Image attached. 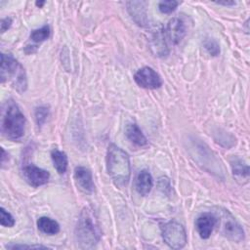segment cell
Listing matches in <instances>:
<instances>
[{"instance_id":"cell-1","label":"cell","mask_w":250,"mask_h":250,"mask_svg":"<svg viewBox=\"0 0 250 250\" xmlns=\"http://www.w3.org/2000/svg\"><path fill=\"white\" fill-rule=\"evenodd\" d=\"M75 240L80 248H92L101 239L102 231L95 212L90 207H85L80 213L75 227Z\"/></svg>"},{"instance_id":"cell-2","label":"cell","mask_w":250,"mask_h":250,"mask_svg":"<svg viewBox=\"0 0 250 250\" xmlns=\"http://www.w3.org/2000/svg\"><path fill=\"white\" fill-rule=\"evenodd\" d=\"M106 170L112 182L117 187H124L128 184L131 175L130 159L127 152L114 144L107 147Z\"/></svg>"},{"instance_id":"cell-3","label":"cell","mask_w":250,"mask_h":250,"mask_svg":"<svg viewBox=\"0 0 250 250\" xmlns=\"http://www.w3.org/2000/svg\"><path fill=\"white\" fill-rule=\"evenodd\" d=\"M24 125L25 117L19 105L13 100H8L2 110L1 131L3 135L12 141L19 140L23 135Z\"/></svg>"},{"instance_id":"cell-4","label":"cell","mask_w":250,"mask_h":250,"mask_svg":"<svg viewBox=\"0 0 250 250\" xmlns=\"http://www.w3.org/2000/svg\"><path fill=\"white\" fill-rule=\"evenodd\" d=\"M1 82H9L19 93H23L27 88L26 73L23 66L12 56L1 54Z\"/></svg>"},{"instance_id":"cell-5","label":"cell","mask_w":250,"mask_h":250,"mask_svg":"<svg viewBox=\"0 0 250 250\" xmlns=\"http://www.w3.org/2000/svg\"><path fill=\"white\" fill-rule=\"evenodd\" d=\"M219 231L230 241L240 242L244 239V230L235 218L226 209H218L215 212Z\"/></svg>"},{"instance_id":"cell-6","label":"cell","mask_w":250,"mask_h":250,"mask_svg":"<svg viewBox=\"0 0 250 250\" xmlns=\"http://www.w3.org/2000/svg\"><path fill=\"white\" fill-rule=\"evenodd\" d=\"M161 234L164 242L172 249H181L188 241L185 228L176 221L165 223L161 227Z\"/></svg>"},{"instance_id":"cell-7","label":"cell","mask_w":250,"mask_h":250,"mask_svg":"<svg viewBox=\"0 0 250 250\" xmlns=\"http://www.w3.org/2000/svg\"><path fill=\"white\" fill-rule=\"evenodd\" d=\"M135 82L142 88L157 89L162 85V79L159 74L149 66L140 68L134 74Z\"/></svg>"},{"instance_id":"cell-8","label":"cell","mask_w":250,"mask_h":250,"mask_svg":"<svg viewBox=\"0 0 250 250\" xmlns=\"http://www.w3.org/2000/svg\"><path fill=\"white\" fill-rule=\"evenodd\" d=\"M22 174L26 183L34 188L47 184L50 179V173L48 171L33 164L25 165L22 168Z\"/></svg>"},{"instance_id":"cell-9","label":"cell","mask_w":250,"mask_h":250,"mask_svg":"<svg viewBox=\"0 0 250 250\" xmlns=\"http://www.w3.org/2000/svg\"><path fill=\"white\" fill-rule=\"evenodd\" d=\"M73 179L76 187L84 193H92L95 189L92 173L89 169L83 166H77L74 169Z\"/></svg>"},{"instance_id":"cell-10","label":"cell","mask_w":250,"mask_h":250,"mask_svg":"<svg viewBox=\"0 0 250 250\" xmlns=\"http://www.w3.org/2000/svg\"><path fill=\"white\" fill-rule=\"evenodd\" d=\"M186 25L179 18L171 19L164 30L165 37L174 45L180 43L186 35Z\"/></svg>"},{"instance_id":"cell-11","label":"cell","mask_w":250,"mask_h":250,"mask_svg":"<svg viewBox=\"0 0 250 250\" xmlns=\"http://www.w3.org/2000/svg\"><path fill=\"white\" fill-rule=\"evenodd\" d=\"M217 224V218L215 214L203 213L201 214L195 222V227L199 236L203 239L209 238L214 227Z\"/></svg>"},{"instance_id":"cell-12","label":"cell","mask_w":250,"mask_h":250,"mask_svg":"<svg viewBox=\"0 0 250 250\" xmlns=\"http://www.w3.org/2000/svg\"><path fill=\"white\" fill-rule=\"evenodd\" d=\"M127 9L132 17L133 21L139 24L140 26H146L148 23L147 14L146 10V6L144 2L134 1V2H127Z\"/></svg>"},{"instance_id":"cell-13","label":"cell","mask_w":250,"mask_h":250,"mask_svg":"<svg viewBox=\"0 0 250 250\" xmlns=\"http://www.w3.org/2000/svg\"><path fill=\"white\" fill-rule=\"evenodd\" d=\"M153 186V181L150 173L147 170H142L138 173L135 181V188L139 194L146 195L149 193Z\"/></svg>"},{"instance_id":"cell-14","label":"cell","mask_w":250,"mask_h":250,"mask_svg":"<svg viewBox=\"0 0 250 250\" xmlns=\"http://www.w3.org/2000/svg\"><path fill=\"white\" fill-rule=\"evenodd\" d=\"M150 48L155 54V56L158 57H164L168 55V49L165 41V34L164 31L159 29L153 32L151 38H150Z\"/></svg>"},{"instance_id":"cell-15","label":"cell","mask_w":250,"mask_h":250,"mask_svg":"<svg viewBox=\"0 0 250 250\" xmlns=\"http://www.w3.org/2000/svg\"><path fill=\"white\" fill-rule=\"evenodd\" d=\"M125 135L127 139L138 146H145L147 145V140L139 126L135 123H130L125 128Z\"/></svg>"},{"instance_id":"cell-16","label":"cell","mask_w":250,"mask_h":250,"mask_svg":"<svg viewBox=\"0 0 250 250\" xmlns=\"http://www.w3.org/2000/svg\"><path fill=\"white\" fill-rule=\"evenodd\" d=\"M51 158H52L53 165H54L55 169L57 170V172L60 175L64 174L66 172L67 164H68L66 154L62 150H59L58 148H54L51 151Z\"/></svg>"},{"instance_id":"cell-17","label":"cell","mask_w":250,"mask_h":250,"mask_svg":"<svg viewBox=\"0 0 250 250\" xmlns=\"http://www.w3.org/2000/svg\"><path fill=\"white\" fill-rule=\"evenodd\" d=\"M37 228L43 233L54 235L60 231V225L57 221L49 218V217H40L37 220Z\"/></svg>"},{"instance_id":"cell-18","label":"cell","mask_w":250,"mask_h":250,"mask_svg":"<svg viewBox=\"0 0 250 250\" xmlns=\"http://www.w3.org/2000/svg\"><path fill=\"white\" fill-rule=\"evenodd\" d=\"M230 166L233 175L240 178H248L249 176V167L248 165L242 161L240 158L235 157L230 161Z\"/></svg>"},{"instance_id":"cell-19","label":"cell","mask_w":250,"mask_h":250,"mask_svg":"<svg viewBox=\"0 0 250 250\" xmlns=\"http://www.w3.org/2000/svg\"><path fill=\"white\" fill-rule=\"evenodd\" d=\"M50 33H51V30H50L49 25L45 24L40 28L32 30L30 35H29V38L34 43H41V42H43V41H45L49 38Z\"/></svg>"},{"instance_id":"cell-20","label":"cell","mask_w":250,"mask_h":250,"mask_svg":"<svg viewBox=\"0 0 250 250\" xmlns=\"http://www.w3.org/2000/svg\"><path fill=\"white\" fill-rule=\"evenodd\" d=\"M203 46L210 56L216 57L220 54V46L218 42L213 38H206L203 41Z\"/></svg>"},{"instance_id":"cell-21","label":"cell","mask_w":250,"mask_h":250,"mask_svg":"<svg viewBox=\"0 0 250 250\" xmlns=\"http://www.w3.org/2000/svg\"><path fill=\"white\" fill-rule=\"evenodd\" d=\"M48 115H49V108L47 106L40 105V106L35 108L34 116H35L36 123L39 127H41L45 123V121L47 120Z\"/></svg>"},{"instance_id":"cell-22","label":"cell","mask_w":250,"mask_h":250,"mask_svg":"<svg viewBox=\"0 0 250 250\" xmlns=\"http://www.w3.org/2000/svg\"><path fill=\"white\" fill-rule=\"evenodd\" d=\"M179 5L178 1L175 0H169V1H161L158 4V10L162 14H170L174 12Z\"/></svg>"},{"instance_id":"cell-23","label":"cell","mask_w":250,"mask_h":250,"mask_svg":"<svg viewBox=\"0 0 250 250\" xmlns=\"http://www.w3.org/2000/svg\"><path fill=\"white\" fill-rule=\"evenodd\" d=\"M0 223L3 227H7V228L14 227L16 223L14 217L8 211H6L3 207H1L0 209Z\"/></svg>"},{"instance_id":"cell-24","label":"cell","mask_w":250,"mask_h":250,"mask_svg":"<svg viewBox=\"0 0 250 250\" xmlns=\"http://www.w3.org/2000/svg\"><path fill=\"white\" fill-rule=\"evenodd\" d=\"M9 249H45L46 246L43 245H23V244H13L6 246Z\"/></svg>"},{"instance_id":"cell-25","label":"cell","mask_w":250,"mask_h":250,"mask_svg":"<svg viewBox=\"0 0 250 250\" xmlns=\"http://www.w3.org/2000/svg\"><path fill=\"white\" fill-rule=\"evenodd\" d=\"M12 19L11 18H4L1 20V33H4L6 30H8L10 28V26L12 25Z\"/></svg>"},{"instance_id":"cell-26","label":"cell","mask_w":250,"mask_h":250,"mask_svg":"<svg viewBox=\"0 0 250 250\" xmlns=\"http://www.w3.org/2000/svg\"><path fill=\"white\" fill-rule=\"evenodd\" d=\"M9 160V154L5 151L3 147H1V164L4 165L6 161Z\"/></svg>"},{"instance_id":"cell-27","label":"cell","mask_w":250,"mask_h":250,"mask_svg":"<svg viewBox=\"0 0 250 250\" xmlns=\"http://www.w3.org/2000/svg\"><path fill=\"white\" fill-rule=\"evenodd\" d=\"M216 4L224 5V6H234L236 2L235 1H217Z\"/></svg>"},{"instance_id":"cell-28","label":"cell","mask_w":250,"mask_h":250,"mask_svg":"<svg viewBox=\"0 0 250 250\" xmlns=\"http://www.w3.org/2000/svg\"><path fill=\"white\" fill-rule=\"evenodd\" d=\"M44 4H45V1H37V2H35V5L37 7H39V8H41Z\"/></svg>"}]
</instances>
